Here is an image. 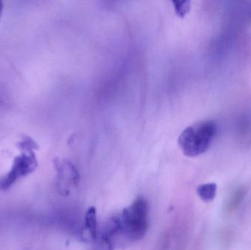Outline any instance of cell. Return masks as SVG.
Instances as JSON below:
<instances>
[{
  "instance_id": "3957f363",
  "label": "cell",
  "mask_w": 251,
  "mask_h": 250,
  "mask_svg": "<svg viewBox=\"0 0 251 250\" xmlns=\"http://www.w3.org/2000/svg\"><path fill=\"white\" fill-rule=\"evenodd\" d=\"M38 165L34 151H22L13 160L8 173L0 179V191L8 190L18 181L33 173Z\"/></svg>"
},
{
  "instance_id": "30bf717a",
  "label": "cell",
  "mask_w": 251,
  "mask_h": 250,
  "mask_svg": "<svg viewBox=\"0 0 251 250\" xmlns=\"http://www.w3.org/2000/svg\"><path fill=\"white\" fill-rule=\"evenodd\" d=\"M3 10V3L2 1H0V18H1V14H2Z\"/></svg>"
},
{
  "instance_id": "277c9868",
  "label": "cell",
  "mask_w": 251,
  "mask_h": 250,
  "mask_svg": "<svg viewBox=\"0 0 251 250\" xmlns=\"http://www.w3.org/2000/svg\"><path fill=\"white\" fill-rule=\"evenodd\" d=\"M56 173V187L63 196L70 194L79 183L80 176L74 164L66 159H56L54 161Z\"/></svg>"
},
{
  "instance_id": "5b68a950",
  "label": "cell",
  "mask_w": 251,
  "mask_h": 250,
  "mask_svg": "<svg viewBox=\"0 0 251 250\" xmlns=\"http://www.w3.org/2000/svg\"><path fill=\"white\" fill-rule=\"evenodd\" d=\"M97 225L98 224H97V209L95 207H90L85 213L84 227L91 240L97 241L98 238Z\"/></svg>"
},
{
  "instance_id": "6da1fadb",
  "label": "cell",
  "mask_w": 251,
  "mask_h": 250,
  "mask_svg": "<svg viewBox=\"0 0 251 250\" xmlns=\"http://www.w3.org/2000/svg\"><path fill=\"white\" fill-rule=\"evenodd\" d=\"M149 203L139 197L131 205L116 215L121 237L128 241H139L144 238L149 227Z\"/></svg>"
},
{
  "instance_id": "9c48e42d",
  "label": "cell",
  "mask_w": 251,
  "mask_h": 250,
  "mask_svg": "<svg viewBox=\"0 0 251 250\" xmlns=\"http://www.w3.org/2000/svg\"><path fill=\"white\" fill-rule=\"evenodd\" d=\"M19 149L21 151H34V150L38 149V145L36 142L31 139L29 136H25L22 141L18 144Z\"/></svg>"
},
{
  "instance_id": "52a82bcc",
  "label": "cell",
  "mask_w": 251,
  "mask_h": 250,
  "mask_svg": "<svg viewBox=\"0 0 251 250\" xmlns=\"http://www.w3.org/2000/svg\"><path fill=\"white\" fill-rule=\"evenodd\" d=\"M246 190L244 188H239L231 194L226 204V209L228 213L235 210L241 204L246 195Z\"/></svg>"
},
{
  "instance_id": "8992f818",
  "label": "cell",
  "mask_w": 251,
  "mask_h": 250,
  "mask_svg": "<svg viewBox=\"0 0 251 250\" xmlns=\"http://www.w3.org/2000/svg\"><path fill=\"white\" fill-rule=\"evenodd\" d=\"M217 185L214 183L201 184L197 188V194L199 198L204 202H210L215 198Z\"/></svg>"
},
{
  "instance_id": "7a4b0ae2",
  "label": "cell",
  "mask_w": 251,
  "mask_h": 250,
  "mask_svg": "<svg viewBox=\"0 0 251 250\" xmlns=\"http://www.w3.org/2000/svg\"><path fill=\"white\" fill-rule=\"evenodd\" d=\"M216 132L215 122L201 120L184 129L178 137V144L184 155L199 157L210 148Z\"/></svg>"
},
{
  "instance_id": "ba28073f",
  "label": "cell",
  "mask_w": 251,
  "mask_h": 250,
  "mask_svg": "<svg viewBox=\"0 0 251 250\" xmlns=\"http://www.w3.org/2000/svg\"><path fill=\"white\" fill-rule=\"evenodd\" d=\"M174 4V8H175L176 13L178 16L181 18H184L190 10V4L191 1H172Z\"/></svg>"
}]
</instances>
